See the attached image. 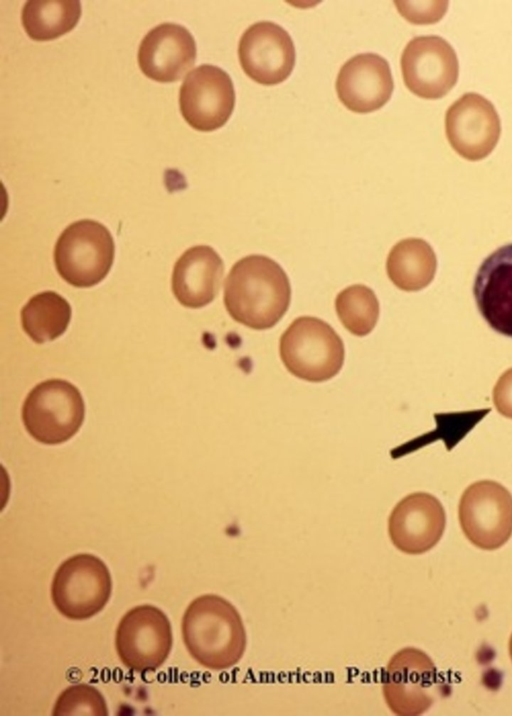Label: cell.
Listing matches in <instances>:
<instances>
[{
    "label": "cell",
    "instance_id": "obj_1",
    "mask_svg": "<svg viewBox=\"0 0 512 716\" xmlns=\"http://www.w3.org/2000/svg\"><path fill=\"white\" fill-rule=\"evenodd\" d=\"M291 299L289 279L269 257L249 255L231 268L224 285V304L237 322L256 330L273 327Z\"/></svg>",
    "mask_w": 512,
    "mask_h": 716
},
{
    "label": "cell",
    "instance_id": "obj_2",
    "mask_svg": "<svg viewBox=\"0 0 512 716\" xmlns=\"http://www.w3.org/2000/svg\"><path fill=\"white\" fill-rule=\"evenodd\" d=\"M182 636L190 655L211 670L236 665L247 643L238 610L216 594L201 595L189 604L182 619Z\"/></svg>",
    "mask_w": 512,
    "mask_h": 716
},
{
    "label": "cell",
    "instance_id": "obj_3",
    "mask_svg": "<svg viewBox=\"0 0 512 716\" xmlns=\"http://www.w3.org/2000/svg\"><path fill=\"white\" fill-rule=\"evenodd\" d=\"M280 356L294 376L323 382L334 377L344 362V345L335 330L321 319H295L280 338Z\"/></svg>",
    "mask_w": 512,
    "mask_h": 716
},
{
    "label": "cell",
    "instance_id": "obj_4",
    "mask_svg": "<svg viewBox=\"0 0 512 716\" xmlns=\"http://www.w3.org/2000/svg\"><path fill=\"white\" fill-rule=\"evenodd\" d=\"M113 237L103 224L82 219L65 228L54 248L59 275L70 285L92 287L101 282L113 264Z\"/></svg>",
    "mask_w": 512,
    "mask_h": 716
},
{
    "label": "cell",
    "instance_id": "obj_5",
    "mask_svg": "<svg viewBox=\"0 0 512 716\" xmlns=\"http://www.w3.org/2000/svg\"><path fill=\"white\" fill-rule=\"evenodd\" d=\"M85 405L78 388L63 379L37 384L22 407V420L36 441L55 445L66 442L80 429Z\"/></svg>",
    "mask_w": 512,
    "mask_h": 716
},
{
    "label": "cell",
    "instance_id": "obj_6",
    "mask_svg": "<svg viewBox=\"0 0 512 716\" xmlns=\"http://www.w3.org/2000/svg\"><path fill=\"white\" fill-rule=\"evenodd\" d=\"M112 592V578L106 564L97 556L81 553L69 557L56 570L51 598L56 609L72 620H85L98 614Z\"/></svg>",
    "mask_w": 512,
    "mask_h": 716
},
{
    "label": "cell",
    "instance_id": "obj_7",
    "mask_svg": "<svg viewBox=\"0 0 512 716\" xmlns=\"http://www.w3.org/2000/svg\"><path fill=\"white\" fill-rule=\"evenodd\" d=\"M458 515L472 544L483 550L498 549L512 535V494L498 482L477 481L463 492Z\"/></svg>",
    "mask_w": 512,
    "mask_h": 716
},
{
    "label": "cell",
    "instance_id": "obj_8",
    "mask_svg": "<svg viewBox=\"0 0 512 716\" xmlns=\"http://www.w3.org/2000/svg\"><path fill=\"white\" fill-rule=\"evenodd\" d=\"M382 690L385 702L394 714L421 715L437 697L436 666L424 651L413 647L403 648L390 658Z\"/></svg>",
    "mask_w": 512,
    "mask_h": 716
},
{
    "label": "cell",
    "instance_id": "obj_9",
    "mask_svg": "<svg viewBox=\"0 0 512 716\" xmlns=\"http://www.w3.org/2000/svg\"><path fill=\"white\" fill-rule=\"evenodd\" d=\"M172 643L168 617L152 605L130 609L116 629L115 647L119 659L127 668L138 672L159 668L168 658Z\"/></svg>",
    "mask_w": 512,
    "mask_h": 716
},
{
    "label": "cell",
    "instance_id": "obj_10",
    "mask_svg": "<svg viewBox=\"0 0 512 716\" xmlns=\"http://www.w3.org/2000/svg\"><path fill=\"white\" fill-rule=\"evenodd\" d=\"M400 63L406 87L424 99L445 96L454 87L459 75L454 48L437 35L411 39L403 50Z\"/></svg>",
    "mask_w": 512,
    "mask_h": 716
},
{
    "label": "cell",
    "instance_id": "obj_11",
    "mask_svg": "<svg viewBox=\"0 0 512 716\" xmlns=\"http://www.w3.org/2000/svg\"><path fill=\"white\" fill-rule=\"evenodd\" d=\"M235 105L230 76L221 68L203 64L185 77L179 92V107L185 121L204 132L222 127Z\"/></svg>",
    "mask_w": 512,
    "mask_h": 716
},
{
    "label": "cell",
    "instance_id": "obj_12",
    "mask_svg": "<svg viewBox=\"0 0 512 716\" xmlns=\"http://www.w3.org/2000/svg\"><path fill=\"white\" fill-rule=\"evenodd\" d=\"M445 132L451 147L460 156L478 161L495 148L500 138L501 122L488 99L468 92L447 109Z\"/></svg>",
    "mask_w": 512,
    "mask_h": 716
},
{
    "label": "cell",
    "instance_id": "obj_13",
    "mask_svg": "<svg viewBox=\"0 0 512 716\" xmlns=\"http://www.w3.org/2000/svg\"><path fill=\"white\" fill-rule=\"evenodd\" d=\"M238 57L247 76L259 84L271 86L289 77L296 54L292 38L284 28L261 21L242 34Z\"/></svg>",
    "mask_w": 512,
    "mask_h": 716
},
{
    "label": "cell",
    "instance_id": "obj_14",
    "mask_svg": "<svg viewBox=\"0 0 512 716\" xmlns=\"http://www.w3.org/2000/svg\"><path fill=\"white\" fill-rule=\"evenodd\" d=\"M446 525L445 510L431 494L416 492L400 500L388 519L393 545L407 554H422L441 539Z\"/></svg>",
    "mask_w": 512,
    "mask_h": 716
},
{
    "label": "cell",
    "instance_id": "obj_15",
    "mask_svg": "<svg viewBox=\"0 0 512 716\" xmlns=\"http://www.w3.org/2000/svg\"><path fill=\"white\" fill-rule=\"evenodd\" d=\"M196 42L191 33L175 23H163L142 39L138 64L148 78L161 83L175 82L194 65Z\"/></svg>",
    "mask_w": 512,
    "mask_h": 716
},
{
    "label": "cell",
    "instance_id": "obj_16",
    "mask_svg": "<svg viewBox=\"0 0 512 716\" xmlns=\"http://www.w3.org/2000/svg\"><path fill=\"white\" fill-rule=\"evenodd\" d=\"M335 86L345 107L356 113H369L389 101L394 82L386 59L378 54L362 53L344 63Z\"/></svg>",
    "mask_w": 512,
    "mask_h": 716
},
{
    "label": "cell",
    "instance_id": "obj_17",
    "mask_svg": "<svg viewBox=\"0 0 512 716\" xmlns=\"http://www.w3.org/2000/svg\"><path fill=\"white\" fill-rule=\"evenodd\" d=\"M473 293L489 326L512 337V243L498 248L482 262Z\"/></svg>",
    "mask_w": 512,
    "mask_h": 716
},
{
    "label": "cell",
    "instance_id": "obj_18",
    "mask_svg": "<svg viewBox=\"0 0 512 716\" xmlns=\"http://www.w3.org/2000/svg\"><path fill=\"white\" fill-rule=\"evenodd\" d=\"M223 273V261L213 248L206 245L191 247L174 265L173 294L185 307H204L219 293Z\"/></svg>",
    "mask_w": 512,
    "mask_h": 716
},
{
    "label": "cell",
    "instance_id": "obj_19",
    "mask_svg": "<svg viewBox=\"0 0 512 716\" xmlns=\"http://www.w3.org/2000/svg\"><path fill=\"white\" fill-rule=\"evenodd\" d=\"M437 267L431 246L419 238L399 241L391 249L386 270L390 280L404 291H418L434 278Z\"/></svg>",
    "mask_w": 512,
    "mask_h": 716
},
{
    "label": "cell",
    "instance_id": "obj_20",
    "mask_svg": "<svg viewBox=\"0 0 512 716\" xmlns=\"http://www.w3.org/2000/svg\"><path fill=\"white\" fill-rule=\"evenodd\" d=\"M71 320V306L54 291L31 297L21 310L25 333L36 343H45L61 336Z\"/></svg>",
    "mask_w": 512,
    "mask_h": 716
},
{
    "label": "cell",
    "instance_id": "obj_21",
    "mask_svg": "<svg viewBox=\"0 0 512 716\" xmlns=\"http://www.w3.org/2000/svg\"><path fill=\"white\" fill-rule=\"evenodd\" d=\"M80 16L79 1L30 0L22 8L21 21L30 38L48 41L71 31Z\"/></svg>",
    "mask_w": 512,
    "mask_h": 716
},
{
    "label": "cell",
    "instance_id": "obj_22",
    "mask_svg": "<svg viewBox=\"0 0 512 716\" xmlns=\"http://www.w3.org/2000/svg\"><path fill=\"white\" fill-rule=\"evenodd\" d=\"M335 308L343 326L356 336H365L379 318V302L369 287L361 284L343 289L336 297Z\"/></svg>",
    "mask_w": 512,
    "mask_h": 716
},
{
    "label": "cell",
    "instance_id": "obj_23",
    "mask_svg": "<svg viewBox=\"0 0 512 716\" xmlns=\"http://www.w3.org/2000/svg\"><path fill=\"white\" fill-rule=\"evenodd\" d=\"M54 716H107L108 708L103 695L89 684L69 686L57 698Z\"/></svg>",
    "mask_w": 512,
    "mask_h": 716
},
{
    "label": "cell",
    "instance_id": "obj_24",
    "mask_svg": "<svg viewBox=\"0 0 512 716\" xmlns=\"http://www.w3.org/2000/svg\"><path fill=\"white\" fill-rule=\"evenodd\" d=\"M397 10L413 24H432L447 11V1H395Z\"/></svg>",
    "mask_w": 512,
    "mask_h": 716
},
{
    "label": "cell",
    "instance_id": "obj_25",
    "mask_svg": "<svg viewBox=\"0 0 512 716\" xmlns=\"http://www.w3.org/2000/svg\"><path fill=\"white\" fill-rule=\"evenodd\" d=\"M493 402L501 415L512 419V368L504 372L495 384Z\"/></svg>",
    "mask_w": 512,
    "mask_h": 716
},
{
    "label": "cell",
    "instance_id": "obj_26",
    "mask_svg": "<svg viewBox=\"0 0 512 716\" xmlns=\"http://www.w3.org/2000/svg\"><path fill=\"white\" fill-rule=\"evenodd\" d=\"M509 654H510V658L512 660V635H511V638L509 641Z\"/></svg>",
    "mask_w": 512,
    "mask_h": 716
}]
</instances>
